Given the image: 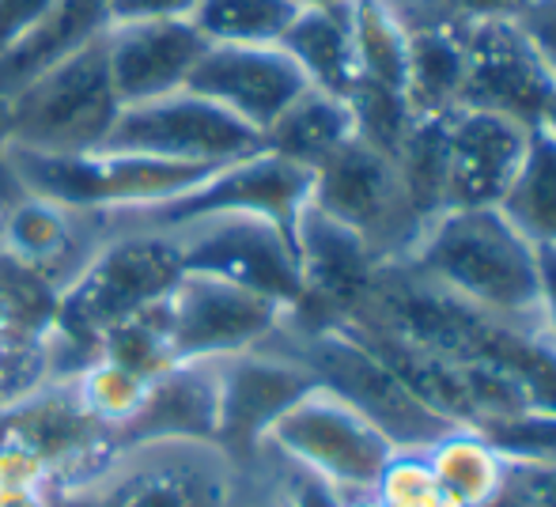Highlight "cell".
Wrapping results in <instances>:
<instances>
[{
	"label": "cell",
	"instance_id": "1",
	"mask_svg": "<svg viewBox=\"0 0 556 507\" xmlns=\"http://www.w3.org/2000/svg\"><path fill=\"white\" fill-rule=\"evenodd\" d=\"M402 265L484 315L542 322V251L496 205L443 213Z\"/></svg>",
	"mask_w": 556,
	"mask_h": 507
},
{
	"label": "cell",
	"instance_id": "2",
	"mask_svg": "<svg viewBox=\"0 0 556 507\" xmlns=\"http://www.w3.org/2000/svg\"><path fill=\"white\" fill-rule=\"evenodd\" d=\"M265 345L295 356L318 386L364 413L397 451H425L454 428L435 409H428L409 382L344 326L295 330L285 322Z\"/></svg>",
	"mask_w": 556,
	"mask_h": 507
},
{
	"label": "cell",
	"instance_id": "3",
	"mask_svg": "<svg viewBox=\"0 0 556 507\" xmlns=\"http://www.w3.org/2000/svg\"><path fill=\"white\" fill-rule=\"evenodd\" d=\"M8 103H12L8 144L58 155L99 152L122 111L106 65V35L23 84L15 96H8Z\"/></svg>",
	"mask_w": 556,
	"mask_h": 507
},
{
	"label": "cell",
	"instance_id": "4",
	"mask_svg": "<svg viewBox=\"0 0 556 507\" xmlns=\"http://www.w3.org/2000/svg\"><path fill=\"white\" fill-rule=\"evenodd\" d=\"M394 451V443L364 413L315 386L273 424L257 455L300 466L337 493H371Z\"/></svg>",
	"mask_w": 556,
	"mask_h": 507
},
{
	"label": "cell",
	"instance_id": "5",
	"mask_svg": "<svg viewBox=\"0 0 556 507\" xmlns=\"http://www.w3.org/2000/svg\"><path fill=\"white\" fill-rule=\"evenodd\" d=\"M170 364L227 360L265 345L285 326L288 310L265 295L208 272H182L155 303Z\"/></svg>",
	"mask_w": 556,
	"mask_h": 507
},
{
	"label": "cell",
	"instance_id": "6",
	"mask_svg": "<svg viewBox=\"0 0 556 507\" xmlns=\"http://www.w3.org/2000/svg\"><path fill=\"white\" fill-rule=\"evenodd\" d=\"M99 152L227 167V163L265 152V137L235 114H227L224 106L208 103L193 91H175V96L122 106Z\"/></svg>",
	"mask_w": 556,
	"mask_h": 507
},
{
	"label": "cell",
	"instance_id": "7",
	"mask_svg": "<svg viewBox=\"0 0 556 507\" xmlns=\"http://www.w3.org/2000/svg\"><path fill=\"white\" fill-rule=\"evenodd\" d=\"M182 277L170 231H132L103 246L61 300V326L76 338H103L111 326L155 307Z\"/></svg>",
	"mask_w": 556,
	"mask_h": 507
},
{
	"label": "cell",
	"instance_id": "8",
	"mask_svg": "<svg viewBox=\"0 0 556 507\" xmlns=\"http://www.w3.org/2000/svg\"><path fill=\"white\" fill-rule=\"evenodd\" d=\"M311 205L356 231L382 257V265L405 262L420 239L397 182L394 155L379 152L359 137L333 152L323 167H315Z\"/></svg>",
	"mask_w": 556,
	"mask_h": 507
},
{
	"label": "cell",
	"instance_id": "9",
	"mask_svg": "<svg viewBox=\"0 0 556 507\" xmlns=\"http://www.w3.org/2000/svg\"><path fill=\"white\" fill-rule=\"evenodd\" d=\"M182 272H208L265 295L292 310L300 303V257L295 239L254 213H213L170 231Z\"/></svg>",
	"mask_w": 556,
	"mask_h": 507
},
{
	"label": "cell",
	"instance_id": "10",
	"mask_svg": "<svg viewBox=\"0 0 556 507\" xmlns=\"http://www.w3.org/2000/svg\"><path fill=\"white\" fill-rule=\"evenodd\" d=\"M311 182H315V170L265 148V152L250 155V160L227 163V167L208 175L193 190L178 193V198L137 208L132 216H140L148 224L144 231H175L182 224L198 220V216L254 213L292 236L295 220H300V213L311 201Z\"/></svg>",
	"mask_w": 556,
	"mask_h": 507
},
{
	"label": "cell",
	"instance_id": "11",
	"mask_svg": "<svg viewBox=\"0 0 556 507\" xmlns=\"http://www.w3.org/2000/svg\"><path fill=\"white\" fill-rule=\"evenodd\" d=\"M462 38H466L462 106L507 114L522 126L542 129L545 111L556 99V80L519 20L462 23Z\"/></svg>",
	"mask_w": 556,
	"mask_h": 507
},
{
	"label": "cell",
	"instance_id": "12",
	"mask_svg": "<svg viewBox=\"0 0 556 507\" xmlns=\"http://www.w3.org/2000/svg\"><path fill=\"white\" fill-rule=\"evenodd\" d=\"M318 382L295 356L273 345L220 360V428L216 443L242 466L254 470L257 451L280 417L311 394Z\"/></svg>",
	"mask_w": 556,
	"mask_h": 507
},
{
	"label": "cell",
	"instance_id": "13",
	"mask_svg": "<svg viewBox=\"0 0 556 507\" xmlns=\"http://www.w3.org/2000/svg\"><path fill=\"white\" fill-rule=\"evenodd\" d=\"M307 88L311 80L285 46H208L182 91L224 106L265 137V129Z\"/></svg>",
	"mask_w": 556,
	"mask_h": 507
},
{
	"label": "cell",
	"instance_id": "14",
	"mask_svg": "<svg viewBox=\"0 0 556 507\" xmlns=\"http://www.w3.org/2000/svg\"><path fill=\"white\" fill-rule=\"evenodd\" d=\"M538 129L507 114L458 106L443 118L446 137V213L492 208L511 186Z\"/></svg>",
	"mask_w": 556,
	"mask_h": 507
},
{
	"label": "cell",
	"instance_id": "15",
	"mask_svg": "<svg viewBox=\"0 0 556 507\" xmlns=\"http://www.w3.org/2000/svg\"><path fill=\"white\" fill-rule=\"evenodd\" d=\"M208 50L190 20H137L106 27V65L122 106L175 96Z\"/></svg>",
	"mask_w": 556,
	"mask_h": 507
},
{
	"label": "cell",
	"instance_id": "16",
	"mask_svg": "<svg viewBox=\"0 0 556 507\" xmlns=\"http://www.w3.org/2000/svg\"><path fill=\"white\" fill-rule=\"evenodd\" d=\"M220 428V360L170 364L144 382L137 402L117 417L114 443L208 440Z\"/></svg>",
	"mask_w": 556,
	"mask_h": 507
},
{
	"label": "cell",
	"instance_id": "17",
	"mask_svg": "<svg viewBox=\"0 0 556 507\" xmlns=\"http://www.w3.org/2000/svg\"><path fill=\"white\" fill-rule=\"evenodd\" d=\"M409 15V106L417 118H446L462 106L466 88V38L462 23L428 15L402 0Z\"/></svg>",
	"mask_w": 556,
	"mask_h": 507
},
{
	"label": "cell",
	"instance_id": "18",
	"mask_svg": "<svg viewBox=\"0 0 556 507\" xmlns=\"http://www.w3.org/2000/svg\"><path fill=\"white\" fill-rule=\"evenodd\" d=\"M106 27H111V0H58L27 38L0 53V96H15L23 84L61 65L68 53L106 35Z\"/></svg>",
	"mask_w": 556,
	"mask_h": 507
},
{
	"label": "cell",
	"instance_id": "19",
	"mask_svg": "<svg viewBox=\"0 0 556 507\" xmlns=\"http://www.w3.org/2000/svg\"><path fill=\"white\" fill-rule=\"evenodd\" d=\"M292 61L315 88L349 99L356 88V30H352V0H318L303 4L288 35L280 38Z\"/></svg>",
	"mask_w": 556,
	"mask_h": 507
},
{
	"label": "cell",
	"instance_id": "20",
	"mask_svg": "<svg viewBox=\"0 0 556 507\" xmlns=\"http://www.w3.org/2000/svg\"><path fill=\"white\" fill-rule=\"evenodd\" d=\"M349 140H356V118H352L349 99L315 88V84L265 129L269 152L285 155L307 170L323 167Z\"/></svg>",
	"mask_w": 556,
	"mask_h": 507
},
{
	"label": "cell",
	"instance_id": "21",
	"mask_svg": "<svg viewBox=\"0 0 556 507\" xmlns=\"http://www.w3.org/2000/svg\"><path fill=\"white\" fill-rule=\"evenodd\" d=\"M425 458L435 473V485L454 507H484L500 493L511 466V458L500 455L496 443H489L473 428H451L435 443H428Z\"/></svg>",
	"mask_w": 556,
	"mask_h": 507
},
{
	"label": "cell",
	"instance_id": "22",
	"mask_svg": "<svg viewBox=\"0 0 556 507\" xmlns=\"http://www.w3.org/2000/svg\"><path fill=\"white\" fill-rule=\"evenodd\" d=\"M352 30H356V84L405 96L409 88V15H405L402 0H352Z\"/></svg>",
	"mask_w": 556,
	"mask_h": 507
},
{
	"label": "cell",
	"instance_id": "23",
	"mask_svg": "<svg viewBox=\"0 0 556 507\" xmlns=\"http://www.w3.org/2000/svg\"><path fill=\"white\" fill-rule=\"evenodd\" d=\"M496 208L538 251H556V140L545 129L534 132Z\"/></svg>",
	"mask_w": 556,
	"mask_h": 507
},
{
	"label": "cell",
	"instance_id": "24",
	"mask_svg": "<svg viewBox=\"0 0 556 507\" xmlns=\"http://www.w3.org/2000/svg\"><path fill=\"white\" fill-rule=\"evenodd\" d=\"M300 0H198L186 20L208 46H280Z\"/></svg>",
	"mask_w": 556,
	"mask_h": 507
},
{
	"label": "cell",
	"instance_id": "25",
	"mask_svg": "<svg viewBox=\"0 0 556 507\" xmlns=\"http://www.w3.org/2000/svg\"><path fill=\"white\" fill-rule=\"evenodd\" d=\"M371 493L387 507H454L435 485L425 451H394Z\"/></svg>",
	"mask_w": 556,
	"mask_h": 507
},
{
	"label": "cell",
	"instance_id": "26",
	"mask_svg": "<svg viewBox=\"0 0 556 507\" xmlns=\"http://www.w3.org/2000/svg\"><path fill=\"white\" fill-rule=\"evenodd\" d=\"M477 432L496 443L500 455H507L511 462H556V417L519 413V417L496 420Z\"/></svg>",
	"mask_w": 556,
	"mask_h": 507
},
{
	"label": "cell",
	"instance_id": "27",
	"mask_svg": "<svg viewBox=\"0 0 556 507\" xmlns=\"http://www.w3.org/2000/svg\"><path fill=\"white\" fill-rule=\"evenodd\" d=\"M484 507H556V462H511Z\"/></svg>",
	"mask_w": 556,
	"mask_h": 507
},
{
	"label": "cell",
	"instance_id": "28",
	"mask_svg": "<svg viewBox=\"0 0 556 507\" xmlns=\"http://www.w3.org/2000/svg\"><path fill=\"white\" fill-rule=\"evenodd\" d=\"M409 4L451 23H484V20H519L534 0H409Z\"/></svg>",
	"mask_w": 556,
	"mask_h": 507
},
{
	"label": "cell",
	"instance_id": "29",
	"mask_svg": "<svg viewBox=\"0 0 556 507\" xmlns=\"http://www.w3.org/2000/svg\"><path fill=\"white\" fill-rule=\"evenodd\" d=\"M53 4L58 0H0V53L27 38Z\"/></svg>",
	"mask_w": 556,
	"mask_h": 507
},
{
	"label": "cell",
	"instance_id": "30",
	"mask_svg": "<svg viewBox=\"0 0 556 507\" xmlns=\"http://www.w3.org/2000/svg\"><path fill=\"white\" fill-rule=\"evenodd\" d=\"M519 27L527 30V38L534 42V50L542 53V61L549 65V73L556 80V0H534V4L519 15Z\"/></svg>",
	"mask_w": 556,
	"mask_h": 507
},
{
	"label": "cell",
	"instance_id": "31",
	"mask_svg": "<svg viewBox=\"0 0 556 507\" xmlns=\"http://www.w3.org/2000/svg\"><path fill=\"white\" fill-rule=\"evenodd\" d=\"M198 0H111V23L137 20H182Z\"/></svg>",
	"mask_w": 556,
	"mask_h": 507
},
{
	"label": "cell",
	"instance_id": "32",
	"mask_svg": "<svg viewBox=\"0 0 556 507\" xmlns=\"http://www.w3.org/2000/svg\"><path fill=\"white\" fill-rule=\"evenodd\" d=\"M542 326L556 338V251H542Z\"/></svg>",
	"mask_w": 556,
	"mask_h": 507
},
{
	"label": "cell",
	"instance_id": "33",
	"mask_svg": "<svg viewBox=\"0 0 556 507\" xmlns=\"http://www.w3.org/2000/svg\"><path fill=\"white\" fill-rule=\"evenodd\" d=\"M235 507H280L277 489H273V481L265 478V470H250L247 489H242V496L235 500Z\"/></svg>",
	"mask_w": 556,
	"mask_h": 507
},
{
	"label": "cell",
	"instance_id": "34",
	"mask_svg": "<svg viewBox=\"0 0 556 507\" xmlns=\"http://www.w3.org/2000/svg\"><path fill=\"white\" fill-rule=\"evenodd\" d=\"M8 140H12V103H8V96H0V152Z\"/></svg>",
	"mask_w": 556,
	"mask_h": 507
},
{
	"label": "cell",
	"instance_id": "35",
	"mask_svg": "<svg viewBox=\"0 0 556 507\" xmlns=\"http://www.w3.org/2000/svg\"><path fill=\"white\" fill-rule=\"evenodd\" d=\"M341 507H387L375 493H341Z\"/></svg>",
	"mask_w": 556,
	"mask_h": 507
},
{
	"label": "cell",
	"instance_id": "36",
	"mask_svg": "<svg viewBox=\"0 0 556 507\" xmlns=\"http://www.w3.org/2000/svg\"><path fill=\"white\" fill-rule=\"evenodd\" d=\"M542 129L549 132V137L556 140V99L549 103V111H545V118H542Z\"/></svg>",
	"mask_w": 556,
	"mask_h": 507
},
{
	"label": "cell",
	"instance_id": "37",
	"mask_svg": "<svg viewBox=\"0 0 556 507\" xmlns=\"http://www.w3.org/2000/svg\"><path fill=\"white\" fill-rule=\"evenodd\" d=\"M300 4H318V0H300Z\"/></svg>",
	"mask_w": 556,
	"mask_h": 507
}]
</instances>
